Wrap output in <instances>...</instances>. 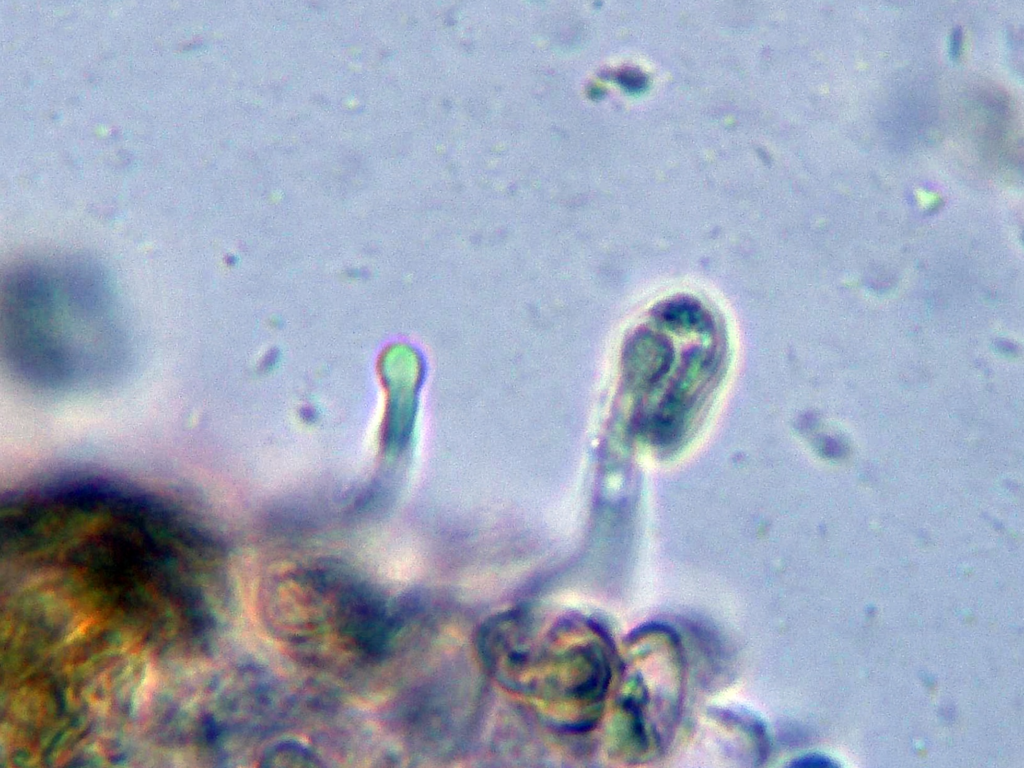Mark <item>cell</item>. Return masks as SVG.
<instances>
[{"label": "cell", "instance_id": "277c9868", "mask_svg": "<svg viewBox=\"0 0 1024 768\" xmlns=\"http://www.w3.org/2000/svg\"><path fill=\"white\" fill-rule=\"evenodd\" d=\"M959 48H960V33H959V31H955L953 33V35H952L951 54L953 56H956L958 54V52H959Z\"/></svg>", "mask_w": 1024, "mask_h": 768}, {"label": "cell", "instance_id": "6da1fadb", "mask_svg": "<svg viewBox=\"0 0 1024 768\" xmlns=\"http://www.w3.org/2000/svg\"><path fill=\"white\" fill-rule=\"evenodd\" d=\"M105 284L79 265L28 264L3 287L2 328L8 359L35 384L76 383L115 341Z\"/></svg>", "mask_w": 1024, "mask_h": 768}, {"label": "cell", "instance_id": "7a4b0ae2", "mask_svg": "<svg viewBox=\"0 0 1024 768\" xmlns=\"http://www.w3.org/2000/svg\"><path fill=\"white\" fill-rule=\"evenodd\" d=\"M480 647L504 687L544 707L566 729L584 730L599 718L612 670L606 640L593 623L509 611L483 627Z\"/></svg>", "mask_w": 1024, "mask_h": 768}, {"label": "cell", "instance_id": "3957f363", "mask_svg": "<svg viewBox=\"0 0 1024 768\" xmlns=\"http://www.w3.org/2000/svg\"><path fill=\"white\" fill-rule=\"evenodd\" d=\"M342 630L361 649L376 653L389 633V621L383 603L366 590L347 593L342 603Z\"/></svg>", "mask_w": 1024, "mask_h": 768}]
</instances>
